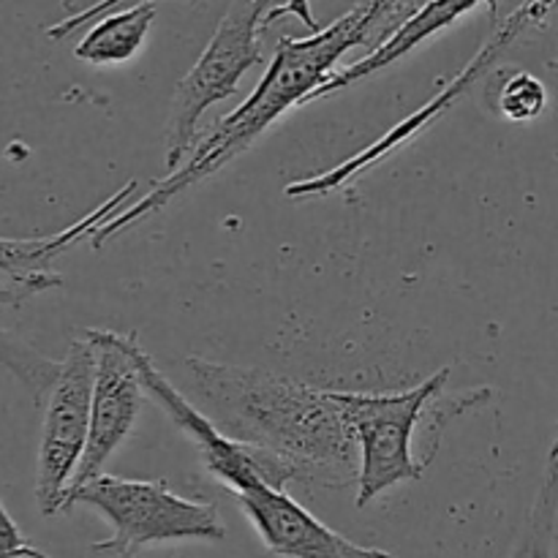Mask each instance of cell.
<instances>
[{
    "label": "cell",
    "instance_id": "obj_1",
    "mask_svg": "<svg viewBox=\"0 0 558 558\" xmlns=\"http://www.w3.org/2000/svg\"><path fill=\"white\" fill-rule=\"evenodd\" d=\"M414 11L417 0H360L354 9L311 36H283L256 90L191 150L183 167L158 180L145 199L131 202L125 210L101 223L90 238L93 248H101L107 240L136 227L147 216L167 207L174 196L234 161L289 109L314 101L316 93L336 74L343 54L354 47H368L374 52Z\"/></svg>",
    "mask_w": 558,
    "mask_h": 558
},
{
    "label": "cell",
    "instance_id": "obj_2",
    "mask_svg": "<svg viewBox=\"0 0 558 558\" xmlns=\"http://www.w3.org/2000/svg\"><path fill=\"white\" fill-rule=\"evenodd\" d=\"M185 371L205 414L229 439L281 458L298 483L357 485L360 447L341 390L205 357H189Z\"/></svg>",
    "mask_w": 558,
    "mask_h": 558
},
{
    "label": "cell",
    "instance_id": "obj_3",
    "mask_svg": "<svg viewBox=\"0 0 558 558\" xmlns=\"http://www.w3.org/2000/svg\"><path fill=\"white\" fill-rule=\"evenodd\" d=\"M85 505L112 526V537L93 543L96 554L136 558L142 548L161 543H221L227 523L210 501L185 499L174 494L163 480H123L101 474L65 496L63 512Z\"/></svg>",
    "mask_w": 558,
    "mask_h": 558
},
{
    "label": "cell",
    "instance_id": "obj_4",
    "mask_svg": "<svg viewBox=\"0 0 558 558\" xmlns=\"http://www.w3.org/2000/svg\"><path fill=\"white\" fill-rule=\"evenodd\" d=\"M281 3L287 0H238L229 5L207 47L202 49L199 60L178 82L167 118V158L163 161L169 172L185 163V156L194 147L202 114L213 104L232 98L240 90L245 71L265 63V52H262L265 16Z\"/></svg>",
    "mask_w": 558,
    "mask_h": 558
},
{
    "label": "cell",
    "instance_id": "obj_5",
    "mask_svg": "<svg viewBox=\"0 0 558 558\" xmlns=\"http://www.w3.org/2000/svg\"><path fill=\"white\" fill-rule=\"evenodd\" d=\"M450 368L436 371L417 387L401 392H347L343 409L360 447L357 507L381 496L401 483H417L425 474L423 458L412 456V439L420 420L430 412L445 392Z\"/></svg>",
    "mask_w": 558,
    "mask_h": 558
},
{
    "label": "cell",
    "instance_id": "obj_6",
    "mask_svg": "<svg viewBox=\"0 0 558 558\" xmlns=\"http://www.w3.org/2000/svg\"><path fill=\"white\" fill-rule=\"evenodd\" d=\"M93 381H96V349L85 336L71 341L58 376L47 390L41 445L36 463V501L41 515L63 510L65 490L85 456L90 434Z\"/></svg>",
    "mask_w": 558,
    "mask_h": 558
},
{
    "label": "cell",
    "instance_id": "obj_7",
    "mask_svg": "<svg viewBox=\"0 0 558 558\" xmlns=\"http://www.w3.org/2000/svg\"><path fill=\"white\" fill-rule=\"evenodd\" d=\"M131 354H134L136 360L142 387H145L147 396H150L153 401L163 409V414L194 441L196 452H199L207 472L216 480H221L229 490L245 494V490H254L259 488V485L287 488L289 483H298L294 469L287 466L281 458H276L272 452L259 450V447L229 439V436L223 434L199 407H194L178 387H172V381L156 368L153 357L142 349L140 338H136L134 332H131Z\"/></svg>",
    "mask_w": 558,
    "mask_h": 558
},
{
    "label": "cell",
    "instance_id": "obj_8",
    "mask_svg": "<svg viewBox=\"0 0 558 558\" xmlns=\"http://www.w3.org/2000/svg\"><path fill=\"white\" fill-rule=\"evenodd\" d=\"M85 338L96 349L90 434H87L85 456H82L80 469H76L65 496L80 490L90 480L101 477L109 458L134 430L142 409V392H145L140 368H136V360L131 354V332L85 330Z\"/></svg>",
    "mask_w": 558,
    "mask_h": 558
},
{
    "label": "cell",
    "instance_id": "obj_9",
    "mask_svg": "<svg viewBox=\"0 0 558 558\" xmlns=\"http://www.w3.org/2000/svg\"><path fill=\"white\" fill-rule=\"evenodd\" d=\"M556 3H558V0H526L521 9L512 11V14L507 16L501 25H496L494 38H490V41L485 44L483 49H480V54L472 60V65H469V69L463 71V74L458 76L456 82H452L450 90H445L439 98H436L434 104H430V109H423V112H417V118L409 120V123H403L401 129H396L392 134H387L385 140L376 142V145L368 147V150H363V153H357L354 158H349V161L341 163V167L330 169V172L314 174V178H308V180H298V183L287 185V191H283V194L292 196V199H300V196H325V194H332V191H338L341 185H347L349 180L354 178V174H360L365 167H371V163H376L379 158H385L387 150H392L398 142H403L407 136H412L414 131H417L420 125L425 123V120H430V118H436V114L445 112V109L450 107V104L456 101L458 96H463V93H466V87L472 85L474 76H480L483 71H488V65L494 63L496 58H499L501 49L510 47V44L515 41V38L521 36L526 27L545 22V16H548V11L554 9Z\"/></svg>",
    "mask_w": 558,
    "mask_h": 558
},
{
    "label": "cell",
    "instance_id": "obj_10",
    "mask_svg": "<svg viewBox=\"0 0 558 558\" xmlns=\"http://www.w3.org/2000/svg\"><path fill=\"white\" fill-rule=\"evenodd\" d=\"M234 496L265 548L281 558H392L387 550L365 548L338 534L283 488L259 485Z\"/></svg>",
    "mask_w": 558,
    "mask_h": 558
},
{
    "label": "cell",
    "instance_id": "obj_11",
    "mask_svg": "<svg viewBox=\"0 0 558 558\" xmlns=\"http://www.w3.org/2000/svg\"><path fill=\"white\" fill-rule=\"evenodd\" d=\"M136 189H140V183L131 180L118 194L101 202L96 210L87 213L85 218L71 223L63 232L49 234V238H0V303L22 305L25 300L47 292V289L60 287L63 276L54 270L52 262L71 245L80 243L85 234H93L101 223L118 216L134 199Z\"/></svg>",
    "mask_w": 558,
    "mask_h": 558
},
{
    "label": "cell",
    "instance_id": "obj_12",
    "mask_svg": "<svg viewBox=\"0 0 558 558\" xmlns=\"http://www.w3.org/2000/svg\"><path fill=\"white\" fill-rule=\"evenodd\" d=\"M477 5H488L490 20H494V25H499V0H428V3L420 5L396 33L381 44V47H376L374 52H368L363 60L349 65V69L336 71V74L325 82V87L316 93L314 101L316 98L332 96V93H341L343 87L354 85V82L360 80H368L376 71L387 69V65H392L396 60L407 58L412 49H417L420 44H425L430 36H436V33L456 25L461 16H466L469 11L477 9Z\"/></svg>",
    "mask_w": 558,
    "mask_h": 558
},
{
    "label": "cell",
    "instance_id": "obj_13",
    "mask_svg": "<svg viewBox=\"0 0 558 558\" xmlns=\"http://www.w3.org/2000/svg\"><path fill=\"white\" fill-rule=\"evenodd\" d=\"M156 14L158 9L153 0L112 11L93 22L90 31L76 44L74 54L90 65L125 63L142 49L153 22H156Z\"/></svg>",
    "mask_w": 558,
    "mask_h": 558
},
{
    "label": "cell",
    "instance_id": "obj_14",
    "mask_svg": "<svg viewBox=\"0 0 558 558\" xmlns=\"http://www.w3.org/2000/svg\"><path fill=\"white\" fill-rule=\"evenodd\" d=\"M136 3H145V0H98V3L87 5V9L76 11V14H69L65 20L49 25L47 36L52 38V41H60V38L71 36V33L80 31V27L93 25V22L101 20V16H107V14H112V11L125 9V5H136ZM153 3H158V0H153ZM283 16H298V20L303 22L311 33L319 31V22H316L314 11H311V0H287V3L276 5V9L265 16V31L272 25V22L283 20Z\"/></svg>",
    "mask_w": 558,
    "mask_h": 558
},
{
    "label": "cell",
    "instance_id": "obj_15",
    "mask_svg": "<svg viewBox=\"0 0 558 558\" xmlns=\"http://www.w3.org/2000/svg\"><path fill=\"white\" fill-rule=\"evenodd\" d=\"M548 107V87L529 71H510L499 80V93H496V109L507 120L526 123V120L539 118Z\"/></svg>",
    "mask_w": 558,
    "mask_h": 558
},
{
    "label": "cell",
    "instance_id": "obj_16",
    "mask_svg": "<svg viewBox=\"0 0 558 558\" xmlns=\"http://www.w3.org/2000/svg\"><path fill=\"white\" fill-rule=\"evenodd\" d=\"M556 539V518L529 512L510 558H550Z\"/></svg>",
    "mask_w": 558,
    "mask_h": 558
},
{
    "label": "cell",
    "instance_id": "obj_17",
    "mask_svg": "<svg viewBox=\"0 0 558 558\" xmlns=\"http://www.w3.org/2000/svg\"><path fill=\"white\" fill-rule=\"evenodd\" d=\"M0 558H52L44 550L33 548L25 537H22L20 526L11 521V515L5 512L3 499H0Z\"/></svg>",
    "mask_w": 558,
    "mask_h": 558
}]
</instances>
